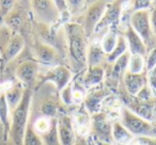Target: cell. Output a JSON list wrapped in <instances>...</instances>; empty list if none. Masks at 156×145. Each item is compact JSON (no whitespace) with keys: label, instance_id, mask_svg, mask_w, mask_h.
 <instances>
[{"label":"cell","instance_id":"ffe728a7","mask_svg":"<svg viewBox=\"0 0 156 145\" xmlns=\"http://www.w3.org/2000/svg\"><path fill=\"white\" fill-rule=\"evenodd\" d=\"M59 109H60V104L58 99H56L55 97H46L41 102L39 110L41 116L48 117V119H57V115L59 114Z\"/></svg>","mask_w":156,"mask_h":145},{"label":"cell","instance_id":"9c48e42d","mask_svg":"<svg viewBox=\"0 0 156 145\" xmlns=\"http://www.w3.org/2000/svg\"><path fill=\"white\" fill-rule=\"evenodd\" d=\"M39 74V62L34 60H25L17 65L15 76L20 83L26 88L32 89Z\"/></svg>","mask_w":156,"mask_h":145},{"label":"cell","instance_id":"30bf717a","mask_svg":"<svg viewBox=\"0 0 156 145\" xmlns=\"http://www.w3.org/2000/svg\"><path fill=\"white\" fill-rule=\"evenodd\" d=\"M125 1L126 0H113L112 2L108 3L106 11H105L101 22L96 26L94 33H100L105 29H109L111 26L119 22Z\"/></svg>","mask_w":156,"mask_h":145},{"label":"cell","instance_id":"f35d334b","mask_svg":"<svg viewBox=\"0 0 156 145\" xmlns=\"http://www.w3.org/2000/svg\"><path fill=\"white\" fill-rule=\"evenodd\" d=\"M147 85L153 92H156V66L147 73Z\"/></svg>","mask_w":156,"mask_h":145},{"label":"cell","instance_id":"ab89813d","mask_svg":"<svg viewBox=\"0 0 156 145\" xmlns=\"http://www.w3.org/2000/svg\"><path fill=\"white\" fill-rule=\"evenodd\" d=\"M55 5L58 8L59 12H60V15H63V14L67 13V7L66 3H65V0H54Z\"/></svg>","mask_w":156,"mask_h":145},{"label":"cell","instance_id":"ba28073f","mask_svg":"<svg viewBox=\"0 0 156 145\" xmlns=\"http://www.w3.org/2000/svg\"><path fill=\"white\" fill-rule=\"evenodd\" d=\"M108 5V0H95L89 8L85 14L83 18V29L87 37L91 36L94 33L98 24L101 22L103 15Z\"/></svg>","mask_w":156,"mask_h":145},{"label":"cell","instance_id":"7bdbcfd3","mask_svg":"<svg viewBox=\"0 0 156 145\" xmlns=\"http://www.w3.org/2000/svg\"><path fill=\"white\" fill-rule=\"evenodd\" d=\"M17 2L25 5V7H26L27 5H29V7H30V0H17Z\"/></svg>","mask_w":156,"mask_h":145},{"label":"cell","instance_id":"60d3db41","mask_svg":"<svg viewBox=\"0 0 156 145\" xmlns=\"http://www.w3.org/2000/svg\"><path fill=\"white\" fill-rule=\"evenodd\" d=\"M150 24H151L152 32L156 36V8L152 10V12L150 13Z\"/></svg>","mask_w":156,"mask_h":145},{"label":"cell","instance_id":"603a6c76","mask_svg":"<svg viewBox=\"0 0 156 145\" xmlns=\"http://www.w3.org/2000/svg\"><path fill=\"white\" fill-rule=\"evenodd\" d=\"M24 91H25V88H23L22 83H15L9 90H7L5 92V99H7L8 106H9L11 113L20 102L23 95H24Z\"/></svg>","mask_w":156,"mask_h":145},{"label":"cell","instance_id":"7a4b0ae2","mask_svg":"<svg viewBox=\"0 0 156 145\" xmlns=\"http://www.w3.org/2000/svg\"><path fill=\"white\" fill-rule=\"evenodd\" d=\"M32 96V89L25 88L22 100L11 113V126H10L8 141H10L12 145H23L25 130L30 119Z\"/></svg>","mask_w":156,"mask_h":145},{"label":"cell","instance_id":"2e32d148","mask_svg":"<svg viewBox=\"0 0 156 145\" xmlns=\"http://www.w3.org/2000/svg\"><path fill=\"white\" fill-rule=\"evenodd\" d=\"M124 36H125L126 42H127V48L129 50L130 54H140L142 57L147 54V48L145 46L144 42L137 34L136 31L130 27V25L126 28Z\"/></svg>","mask_w":156,"mask_h":145},{"label":"cell","instance_id":"4fadbf2b","mask_svg":"<svg viewBox=\"0 0 156 145\" xmlns=\"http://www.w3.org/2000/svg\"><path fill=\"white\" fill-rule=\"evenodd\" d=\"M25 8H26L25 5L16 2L15 7L3 18L1 24L7 26L12 32L20 34V31L23 30L25 22H26V11H25Z\"/></svg>","mask_w":156,"mask_h":145},{"label":"cell","instance_id":"f1b7e54d","mask_svg":"<svg viewBox=\"0 0 156 145\" xmlns=\"http://www.w3.org/2000/svg\"><path fill=\"white\" fill-rule=\"evenodd\" d=\"M23 145H43V141L41 139V136L33 129V126L30 119H29L28 125H27L26 130H25Z\"/></svg>","mask_w":156,"mask_h":145},{"label":"cell","instance_id":"9a60e30c","mask_svg":"<svg viewBox=\"0 0 156 145\" xmlns=\"http://www.w3.org/2000/svg\"><path fill=\"white\" fill-rule=\"evenodd\" d=\"M123 81L125 89L127 90L128 93L133 96H137L140 90L147 85V73L143 71L141 74H132L126 71L123 76Z\"/></svg>","mask_w":156,"mask_h":145},{"label":"cell","instance_id":"484cf974","mask_svg":"<svg viewBox=\"0 0 156 145\" xmlns=\"http://www.w3.org/2000/svg\"><path fill=\"white\" fill-rule=\"evenodd\" d=\"M117 41H118V34L115 32V30L109 28L107 30V32L104 34L102 41H101V46H102L106 56H108L109 54L112 52V50L115 49V45H117Z\"/></svg>","mask_w":156,"mask_h":145},{"label":"cell","instance_id":"8d00e7d4","mask_svg":"<svg viewBox=\"0 0 156 145\" xmlns=\"http://www.w3.org/2000/svg\"><path fill=\"white\" fill-rule=\"evenodd\" d=\"M67 10L71 11V13H76L83 8L85 0H65Z\"/></svg>","mask_w":156,"mask_h":145},{"label":"cell","instance_id":"ee69618b","mask_svg":"<svg viewBox=\"0 0 156 145\" xmlns=\"http://www.w3.org/2000/svg\"><path fill=\"white\" fill-rule=\"evenodd\" d=\"M95 145H115L113 143L108 142H101V141H95Z\"/></svg>","mask_w":156,"mask_h":145},{"label":"cell","instance_id":"8992f818","mask_svg":"<svg viewBox=\"0 0 156 145\" xmlns=\"http://www.w3.org/2000/svg\"><path fill=\"white\" fill-rule=\"evenodd\" d=\"M130 27L142 39L147 48H154L156 36L153 34L150 24V13L147 10L136 11L130 16Z\"/></svg>","mask_w":156,"mask_h":145},{"label":"cell","instance_id":"d4e9b609","mask_svg":"<svg viewBox=\"0 0 156 145\" xmlns=\"http://www.w3.org/2000/svg\"><path fill=\"white\" fill-rule=\"evenodd\" d=\"M129 57H130L129 51H126L123 56H121L119 59H117V60L113 62L112 71H111V78H112L113 80H118V79H120L122 76H124L125 71H127L126 68H127Z\"/></svg>","mask_w":156,"mask_h":145},{"label":"cell","instance_id":"d6986e66","mask_svg":"<svg viewBox=\"0 0 156 145\" xmlns=\"http://www.w3.org/2000/svg\"><path fill=\"white\" fill-rule=\"evenodd\" d=\"M0 124L3 128L5 141H8L10 126H11V111H10V108L8 106L5 92L0 93Z\"/></svg>","mask_w":156,"mask_h":145},{"label":"cell","instance_id":"681fc988","mask_svg":"<svg viewBox=\"0 0 156 145\" xmlns=\"http://www.w3.org/2000/svg\"><path fill=\"white\" fill-rule=\"evenodd\" d=\"M155 1H156V0H155Z\"/></svg>","mask_w":156,"mask_h":145},{"label":"cell","instance_id":"6da1fadb","mask_svg":"<svg viewBox=\"0 0 156 145\" xmlns=\"http://www.w3.org/2000/svg\"><path fill=\"white\" fill-rule=\"evenodd\" d=\"M72 68L75 71H83L87 64V42L83 26L75 22H67L64 26Z\"/></svg>","mask_w":156,"mask_h":145},{"label":"cell","instance_id":"3957f363","mask_svg":"<svg viewBox=\"0 0 156 145\" xmlns=\"http://www.w3.org/2000/svg\"><path fill=\"white\" fill-rule=\"evenodd\" d=\"M25 47V40L22 34L14 33L5 26L0 25V58L1 64L13 61Z\"/></svg>","mask_w":156,"mask_h":145},{"label":"cell","instance_id":"f546056e","mask_svg":"<svg viewBox=\"0 0 156 145\" xmlns=\"http://www.w3.org/2000/svg\"><path fill=\"white\" fill-rule=\"evenodd\" d=\"M145 67L144 57L140 54H130L127 65V71L132 74H141Z\"/></svg>","mask_w":156,"mask_h":145},{"label":"cell","instance_id":"7dc6e473","mask_svg":"<svg viewBox=\"0 0 156 145\" xmlns=\"http://www.w3.org/2000/svg\"><path fill=\"white\" fill-rule=\"evenodd\" d=\"M0 25H1V22H0Z\"/></svg>","mask_w":156,"mask_h":145},{"label":"cell","instance_id":"d6a6232c","mask_svg":"<svg viewBox=\"0 0 156 145\" xmlns=\"http://www.w3.org/2000/svg\"><path fill=\"white\" fill-rule=\"evenodd\" d=\"M60 97L65 106H69L73 104V83L69 82L64 89L60 91Z\"/></svg>","mask_w":156,"mask_h":145},{"label":"cell","instance_id":"4dcf8cb0","mask_svg":"<svg viewBox=\"0 0 156 145\" xmlns=\"http://www.w3.org/2000/svg\"><path fill=\"white\" fill-rule=\"evenodd\" d=\"M51 119H48V117H44V116H39L37 119L32 121L30 117V121L32 123L33 129L40 134L42 136L43 133H45L50 127V124H51Z\"/></svg>","mask_w":156,"mask_h":145},{"label":"cell","instance_id":"8fae6325","mask_svg":"<svg viewBox=\"0 0 156 145\" xmlns=\"http://www.w3.org/2000/svg\"><path fill=\"white\" fill-rule=\"evenodd\" d=\"M71 79L72 71L67 67L63 66V65H56L55 67L46 71V74L43 76L42 83H52L56 87V89L60 92L71 82Z\"/></svg>","mask_w":156,"mask_h":145},{"label":"cell","instance_id":"ac0fdd59","mask_svg":"<svg viewBox=\"0 0 156 145\" xmlns=\"http://www.w3.org/2000/svg\"><path fill=\"white\" fill-rule=\"evenodd\" d=\"M130 111H133L134 113H136L137 115H139L142 119H147V121L151 122L154 119L156 115V105L154 102H151L150 100L147 102H134L132 107H129Z\"/></svg>","mask_w":156,"mask_h":145},{"label":"cell","instance_id":"c3c4849f","mask_svg":"<svg viewBox=\"0 0 156 145\" xmlns=\"http://www.w3.org/2000/svg\"><path fill=\"white\" fill-rule=\"evenodd\" d=\"M154 1H155V0H154Z\"/></svg>","mask_w":156,"mask_h":145},{"label":"cell","instance_id":"5bb4252c","mask_svg":"<svg viewBox=\"0 0 156 145\" xmlns=\"http://www.w3.org/2000/svg\"><path fill=\"white\" fill-rule=\"evenodd\" d=\"M33 51L37 58V62L45 65H55L59 62V54L57 50L49 44L37 42L33 46Z\"/></svg>","mask_w":156,"mask_h":145},{"label":"cell","instance_id":"bcb514c9","mask_svg":"<svg viewBox=\"0 0 156 145\" xmlns=\"http://www.w3.org/2000/svg\"><path fill=\"white\" fill-rule=\"evenodd\" d=\"M115 145H127V144H115Z\"/></svg>","mask_w":156,"mask_h":145},{"label":"cell","instance_id":"7c38bea8","mask_svg":"<svg viewBox=\"0 0 156 145\" xmlns=\"http://www.w3.org/2000/svg\"><path fill=\"white\" fill-rule=\"evenodd\" d=\"M57 131L61 145H73L77 139L73 119L66 114H60L57 117Z\"/></svg>","mask_w":156,"mask_h":145},{"label":"cell","instance_id":"74e56055","mask_svg":"<svg viewBox=\"0 0 156 145\" xmlns=\"http://www.w3.org/2000/svg\"><path fill=\"white\" fill-rule=\"evenodd\" d=\"M152 92L153 91L151 90V88L147 85L140 90V92H139L138 94H137V97H138V99L140 100V102H147V100H150L152 98Z\"/></svg>","mask_w":156,"mask_h":145},{"label":"cell","instance_id":"836d02e7","mask_svg":"<svg viewBox=\"0 0 156 145\" xmlns=\"http://www.w3.org/2000/svg\"><path fill=\"white\" fill-rule=\"evenodd\" d=\"M155 66H156V46L154 48H152L150 50L149 54H147V60H145V71L149 73Z\"/></svg>","mask_w":156,"mask_h":145},{"label":"cell","instance_id":"cb8c5ba5","mask_svg":"<svg viewBox=\"0 0 156 145\" xmlns=\"http://www.w3.org/2000/svg\"><path fill=\"white\" fill-rule=\"evenodd\" d=\"M105 96H106V93H105L104 91H102V90L93 91L90 94H88L87 97H86V100H85L87 110L89 111L90 113H92V114L100 112L102 100L104 99Z\"/></svg>","mask_w":156,"mask_h":145},{"label":"cell","instance_id":"52a82bcc","mask_svg":"<svg viewBox=\"0 0 156 145\" xmlns=\"http://www.w3.org/2000/svg\"><path fill=\"white\" fill-rule=\"evenodd\" d=\"M90 130L95 141L113 143L112 124L109 122L105 113L98 112L92 114L91 121H90Z\"/></svg>","mask_w":156,"mask_h":145},{"label":"cell","instance_id":"7402d4cb","mask_svg":"<svg viewBox=\"0 0 156 145\" xmlns=\"http://www.w3.org/2000/svg\"><path fill=\"white\" fill-rule=\"evenodd\" d=\"M106 57L104 50H103L101 43L96 41L91 42L90 46L88 47L87 51V64L88 66H96L101 65L104 58Z\"/></svg>","mask_w":156,"mask_h":145},{"label":"cell","instance_id":"f6af8a7d","mask_svg":"<svg viewBox=\"0 0 156 145\" xmlns=\"http://www.w3.org/2000/svg\"><path fill=\"white\" fill-rule=\"evenodd\" d=\"M0 68H1V58H0Z\"/></svg>","mask_w":156,"mask_h":145},{"label":"cell","instance_id":"b9f144b4","mask_svg":"<svg viewBox=\"0 0 156 145\" xmlns=\"http://www.w3.org/2000/svg\"><path fill=\"white\" fill-rule=\"evenodd\" d=\"M73 145H89V142L85 136H79V138L76 139L75 143Z\"/></svg>","mask_w":156,"mask_h":145},{"label":"cell","instance_id":"d590c367","mask_svg":"<svg viewBox=\"0 0 156 145\" xmlns=\"http://www.w3.org/2000/svg\"><path fill=\"white\" fill-rule=\"evenodd\" d=\"M152 0H133L132 11L133 13L140 10H147L151 7Z\"/></svg>","mask_w":156,"mask_h":145},{"label":"cell","instance_id":"83f0119b","mask_svg":"<svg viewBox=\"0 0 156 145\" xmlns=\"http://www.w3.org/2000/svg\"><path fill=\"white\" fill-rule=\"evenodd\" d=\"M126 51H127V42H126L125 36L124 35H118L117 45H115V49L112 50V52L106 56V59L109 63H113L117 59L123 56Z\"/></svg>","mask_w":156,"mask_h":145},{"label":"cell","instance_id":"e0dca14e","mask_svg":"<svg viewBox=\"0 0 156 145\" xmlns=\"http://www.w3.org/2000/svg\"><path fill=\"white\" fill-rule=\"evenodd\" d=\"M105 76V69L102 65L96 66H88L87 71L83 75V87L85 89H91L95 85H100Z\"/></svg>","mask_w":156,"mask_h":145},{"label":"cell","instance_id":"4316f807","mask_svg":"<svg viewBox=\"0 0 156 145\" xmlns=\"http://www.w3.org/2000/svg\"><path fill=\"white\" fill-rule=\"evenodd\" d=\"M41 139L43 141V145H61L57 131V119H51L49 129L42 134Z\"/></svg>","mask_w":156,"mask_h":145},{"label":"cell","instance_id":"5b68a950","mask_svg":"<svg viewBox=\"0 0 156 145\" xmlns=\"http://www.w3.org/2000/svg\"><path fill=\"white\" fill-rule=\"evenodd\" d=\"M30 8L34 19L44 26L56 24L61 16L54 0H30Z\"/></svg>","mask_w":156,"mask_h":145},{"label":"cell","instance_id":"1f68e13d","mask_svg":"<svg viewBox=\"0 0 156 145\" xmlns=\"http://www.w3.org/2000/svg\"><path fill=\"white\" fill-rule=\"evenodd\" d=\"M16 2L17 0H0V22H2L3 18L12 11Z\"/></svg>","mask_w":156,"mask_h":145},{"label":"cell","instance_id":"277c9868","mask_svg":"<svg viewBox=\"0 0 156 145\" xmlns=\"http://www.w3.org/2000/svg\"><path fill=\"white\" fill-rule=\"evenodd\" d=\"M121 124L134 136H151L156 138V130L151 122L142 119L136 113L130 111L127 107L121 110Z\"/></svg>","mask_w":156,"mask_h":145},{"label":"cell","instance_id":"e575fe53","mask_svg":"<svg viewBox=\"0 0 156 145\" xmlns=\"http://www.w3.org/2000/svg\"><path fill=\"white\" fill-rule=\"evenodd\" d=\"M129 145H156V138H151V136H135Z\"/></svg>","mask_w":156,"mask_h":145},{"label":"cell","instance_id":"44dd1931","mask_svg":"<svg viewBox=\"0 0 156 145\" xmlns=\"http://www.w3.org/2000/svg\"><path fill=\"white\" fill-rule=\"evenodd\" d=\"M135 136L124 127L120 121L112 123V140L115 144L129 145Z\"/></svg>","mask_w":156,"mask_h":145}]
</instances>
